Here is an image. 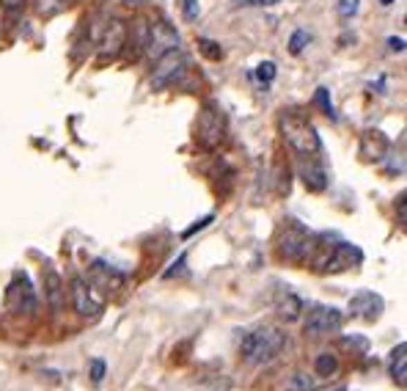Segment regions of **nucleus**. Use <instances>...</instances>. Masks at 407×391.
<instances>
[{"mask_svg": "<svg viewBox=\"0 0 407 391\" xmlns=\"http://www.w3.org/2000/svg\"><path fill=\"white\" fill-rule=\"evenodd\" d=\"M284 347H287V334L275 325H262V328L242 336L239 353L248 367H264V364L275 361Z\"/></svg>", "mask_w": 407, "mask_h": 391, "instance_id": "obj_1", "label": "nucleus"}, {"mask_svg": "<svg viewBox=\"0 0 407 391\" xmlns=\"http://www.w3.org/2000/svg\"><path fill=\"white\" fill-rule=\"evenodd\" d=\"M278 130L284 135V140L303 157H314L319 149H322V140H319V132L311 125V119L300 113L298 108H287L281 111L278 116Z\"/></svg>", "mask_w": 407, "mask_h": 391, "instance_id": "obj_2", "label": "nucleus"}, {"mask_svg": "<svg viewBox=\"0 0 407 391\" xmlns=\"http://www.w3.org/2000/svg\"><path fill=\"white\" fill-rule=\"evenodd\" d=\"M311 246V232L305 229L300 221H284L278 232V254L287 262H303Z\"/></svg>", "mask_w": 407, "mask_h": 391, "instance_id": "obj_3", "label": "nucleus"}, {"mask_svg": "<svg viewBox=\"0 0 407 391\" xmlns=\"http://www.w3.org/2000/svg\"><path fill=\"white\" fill-rule=\"evenodd\" d=\"M185 72H188V58L179 50H168V53H163L157 58V64L152 69V89L163 91L168 86H174Z\"/></svg>", "mask_w": 407, "mask_h": 391, "instance_id": "obj_4", "label": "nucleus"}, {"mask_svg": "<svg viewBox=\"0 0 407 391\" xmlns=\"http://www.w3.org/2000/svg\"><path fill=\"white\" fill-rule=\"evenodd\" d=\"M223 135H226L223 111L217 105H204L201 113H199V122H196V140L206 149H212V146H217L223 140Z\"/></svg>", "mask_w": 407, "mask_h": 391, "instance_id": "obj_5", "label": "nucleus"}, {"mask_svg": "<svg viewBox=\"0 0 407 391\" xmlns=\"http://www.w3.org/2000/svg\"><path fill=\"white\" fill-rule=\"evenodd\" d=\"M177 47H179V33H177V28L171 22H165V19L149 22V36H146V47H143V53L149 58L157 61L163 53L177 50Z\"/></svg>", "mask_w": 407, "mask_h": 391, "instance_id": "obj_6", "label": "nucleus"}, {"mask_svg": "<svg viewBox=\"0 0 407 391\" xmlns=\"http://www.w3.org/2000/svg\"><path fill=\"white\" fill-rule=\"evenodd\" d=\"M36 306H39V303H36V292H33L28 275H25V273L14 275V281H11L8 289H6V309H8L11 314H33Z\"/></svg>", "mask_w": 407, "mask_h": 391, "instance_id": "obj_7", "label": "nucleus"}, {"mask_svg": "<svg viewBox=\"0 0 407 391\" xmlns=\"http://www.w3.org/2000/svg\"><path fill=\"white\" fill-rule=\"evenodd\" d=\"M341 325H344V317L333 306H314L303 322L308 336H327V334L341 331Z\"/></svg>", "mask_w": 407, "mask_h": 391, "instance_id": "obj_8", "label": "nucleus"}, {"mask_svg": "<svg viewBox=\"0 0 407 391\" xmlns=\"http://www.w3.org/2000/svg\"><path fill=\"white\" fill-rule=\"evenodd\" d=\"M69 289H72V303H75V311L78 314H83V317H100L105 300L97 295V289L86 278H72Z\"/></svg>", "mask_w": 407, "mask_h": 391, "instance_id": "obj_9", "label": "nucleus"}, {"mask_svg": "<svg viewBox=\"0 0 407 391\" xmlns=\"http://www.w3.org/2000/svg\"><path fill=\"white\" fill-rule=\"evenodd\" d=\"M127 47V22L124 19H110L100 42V61H116Z\"/></svg>", "mask_w": 407, "mask_h": 391, "instance_id": "obj_10", "label": "nucleus"}, {"mask_svg": "<svg viewBox=\"0 0 407 391\" xmlns=\"http://www.w3.org/2000/svg\"><path fill=\"white\" fill-rule=\"evenodd\" d=\"M363 264V251L352 243H344L338 240L330 251V260L325 264V273H341V270H355Z\"/></svg>", "mask_w": 407, "mask_h": 391, "instance_id": "obj_11", "label": "nucleus"}, {"mask_svg": "<svg viewBox=\"0 0 407 391\" xmlns=\"http://www.w3.org/2000/svg\"><path fill=\"white\" fill-rule=\"evenodd\" d=\"M383 309H386V300H383L377 292L363 289V292H358V295H352V298H350V314H352V317H358V320L374 322V320H380Z\"/></svg>", "mask_w": 407, "mask_h": 391, "instance_id": "obj_12", "label": "nucleus"}, {"mask_svg": "<svg viewBox=\"0 0 407 391\" xmlns=\"http://www.w3.org/2000/svg\"><path fill=\"white\" fill-rule=\"evenodd\" d=\"M89 284H91L94 289H102V292H116V289H121L124 275H121L116 267H110L107 262L97 260L89 267Z\"/></svg>", "mask_w": 407, "mask_h": 391, "instance_id": "obj_13", "label": "nucleus"}, {"mask_svg": "<svg viewBox=\"0 0 407 391\" xmlns=\"http://www.w3.org/2000/svg\"><path fill=\"white\" fill-rule=\"evenodd\" d=\"M388 146H391L388 138H386L380 130H366L363 135H361V157L369 160V163H380V160H386Z\"/></svg>", "mask_w": 407, "mask_h": 391, "instance_id": "obj_14", "label": "nucleus"}, {"mask_svg": "<svg viewBox=\"0 0 407 391\" xmlns=\"http://www.w3.org/2000/svg\"><path fill=\"white\" fill-rule=\"evenodd\" d=\"M42 287H44V298H47V303H50L53 309H61V306H64V298H66V289H64L61 275H58L50 264L42 267Z\"/></svg>", "mask_w": 407, "mask_h": 391, "instance_id": "obj_15", "label": "nucleus"}, {"mask_svg": "<svg viewBox=\"0 0 407 391\" xmlns=\"http://www.w3.org/2000/svg\"><path fill=\"white\" fill-rule=\"evenodd\" d=\"M275 311H278L281 320L295 322V320H300V314H303V300H300L292 289H281V292L275 295Z\"/></svg>", "mask_w": 407, "mask_h": 391, "instance_id": "obj_16", "label": "nucleus"}, {"mask_svg": "<svg viewBox=\"0 0 407 391\" xmlns=\"http://www.w3.org/2000/svg\"><path fill=\"white\" fill-rule=\"evenodd\" d=\"M300 176H303V185L311 193H322V190L327 188V174H325V168H322L316 160H311V157H305V163L300 165Z\"/></svg>", "mask_w": 407, "mask_h": 391, "instance_id": "obj_17", "label": "nucleus"}, {"mask_svg": "<svg viewBox=\"0 0 407 391\" xmlns=\"http://www.w3.org/2000/svg\"><path fill=\"white\" fill-rule=\"evenodd\" d=\"M407 342H399L397 350L391 353V378L394 383H399V389L407 386Z\"/></svg>", "mask_w": 407, "mask_h": 391, "instance_id": "obj_18", "label": "nucleus"}, {"mask_svg": "<svg viewBox=\"0 0 407 391\" xmlns=\"http://www.w3.org/2000/svg\"><path fill=\"white\" fill-rule=\"evenodd\" d=\"M314 370L319 378H333L338 372V358L333 353H319L316 361H314Z\"/></svg>", "mask_w": 407, "mask_h": 391, "instance_id": "obj_19", "label": "nucleus"}, {"mask_svg": "<svg viewBox=\"0 0 407 391\" xmlns=\"http://www.w3.org/2000/svg\"><path fill=\"white\" fill-rule=\"evenodd\" d=\"M69 6V0H33V8H36V14L39 17H55V14H61L64 8Z\"/></svg>", "mask_w": 407, "mask_h": 391, "instance_id": "obj_20", "label": "nucleus"}, {"mask_svg": "<svg viewBox=\"0 0 407 391\" xmlns=\"http://www.w3.org/2000/svg\"><path fill=\"white\" fill-rule=\"evenodd\" d=\"M341 345L358 356H366V350H369V339H363V336H344Z\"/></svg>", "mask_w": 407, "mask_h": 391, "instance_id": "obj_21", "label": "nucleus"}, {"mask_svg": "<svg viewBox=\"0 0 407 391\" xmlns=\"http://www.w3.org/2000/svg\"><path fill=\"white\" fill-rule=\"evenodd\" d=\"M314 102L325 111V116H330V119H336V111H333V102H330V97H327V89H316V94H314Z\"/></svg>", "mask_w": 407, "mask_h": 391, "instance_id": "obj_22", "label": "nucleus"}, {"mask_svg": "<svg viewBox=\"0 0 407 391\" xmlns=\"http://www.w3.org/2000/svg\"><path fill=\"white\" fill-rule=\"evenodd\" d=\"M179 6H182V17L188 19V22H196L199 19V0H179Z\"/></svg>", "mask_w": 407, "mask_h": 391, "instance_id": "obj_23", "label": "nucleus"}, {"mask_svg": "<svg viewBox=\"0 0 407 391\" xmlns=\"http://www.w3.org/2000/svg\"><path fill=\"white\" fill-rule=\"evenodd\" d=\"M256 78H259L262 83H273V78H275V64H273V61H262L259 69H256Z\"/></svg>", "mask_w": 407, "mask_h": 391, "instance_id": "obj_24", "label": "nucleus"}, {"mask_svg": "<svg viewBox=\"0 0 407 391\" xmlns=\"http://www.w3.org/2000/svg\"><path fill=\"white\" fill-rule=\"evenodd\" d=\"M308 42H311V36H308L305 30H295V36H292V42H289V50H292L295 55H300Z\"/></svg>", "mask_w": 407, "mask_h": 391, "instance_id": "obj_25", "label": "nucleus"}, {"mask_svg": "<svg viewBox=\"0 0 407 391\" xmlns=\"http://www.w3.org/2000/svg\"><path fill=\"white\" fill-rule=\"evenodd\" d=\"M199 44H201V53H204V55H209L212 61L223 58V50H220V44H215V42H209V39H199Z\"/></svg>", "mask_w": 407, "mask_h": 391, "instance_id": "obj_26", "label": "nucleus"}, {"mask_svg": "<svg viewBox=\"0 0 407 391\" xmlns=\"http://www.w3.org/2000/svg\"><path fill=\"white\" fill-rule=\"evenodd\" d=\"M105 372H107V367H105L102 358H94V361L89 364V375H91L94 383H102V381H105Z\"/></svg>", "mask_w": 407, "mask_h": 391, "instance_id": "obj_27", "label": "nucleus"}, {"mask_svg": "<svg viewBox=\"0 0 407 391\" xmlns=\"http://www.w3.org/2000/svg\"><path fill=\"white\" fill-rule=\"evenodd\" d=\"M358 3H361V0H341V3H338V17H341V19L355 17V14H358Z\"/></svg>", "mask_w": 407, "mask_h": 391, "instance_id": "obj_28", "label": "nucleus"}, {"mask_svg": "<svg viewBox=\"0 0 407 391\" xmlns=\"http://www.w3.org/2000/svg\"><path fill=\"white\" fill-rule=\"evenodd\" d=\"M185 262H188V257H185V254H182V257H179V260L174 262V264H171V270H168V273H165V278H174V275H177V273H185Z\"/></svg>", "mask_w": 407, "mask_h": 391, "instance_id": "obj_29", "label": "nucleus"}, {"mask_svg": "<svg viewBox=\"0 0 407 391\" xmlns=\"http://www.w3.org/2000/svg\"><path fill=\"white\" fill-rule=\"evenodd\" d=\"M209 224H212V215H206V218H201V221H199L196 226H190V229L185 232V237H190V235H196V232H201V229H206Z\"/></svg>", "mask_w": 407, "mask_h": 391, "instance_id": "obj_30", "label": "nucleus"}, {"mask_svg": "<svg viewBox=\"0 0 407 391\" xmlns=\"http://www.w3.org/2000/svg\"><path fill=\"white\" fill-rule=\"evenodd\" d=\"M28 0H0V6L6 8V11H17V8H22Z\"/></svg>", "mask_w": 407, "mask_h": 391, "instance_id": "obj_31", "label": "nucleus"}, {"mask_svg": "<svg viewBox=\"0 0 407 391\" xmlns=\"http://www.w3.org/2000/svg\"><path fill=\"white\" fill-rule=\"evenodd\" d=\"M388 44H391L394 53H402V50H405V39H397V36H394V39H388Z\"/></svg>", "mask_w": 407, "mask_h": 391, "instance_id": "obj_32", "label": "nucleus"}, {"mask_svg": "<svg viewBox=\"0 0 407 391\" xmlns=\"http://www.w3.org/2000/svg\"><path fill=\"white\" fill-rule=\"evenodd\" d=\"M278 0H239V6H273Z\"/></svg>", "mask_w": 407, "mask_h": 391, "instance_id": "obj_33", "label": "nucleus"}, {"mask_svg": "<svg viewBox=\"0 0 407 391\" xmlns=\"http://www.w3.org/2000/svg\"><path fill=\"white\" fill-rule=\"evenodd\" d=\"M399 224H405V196H399Z\"/></svg>", "mask_w": 407, "mask_h": 391, "instance_id": "obj_34", "label": "nucleus"}, {"mask_svg": "<svg viewBox=\"0 0 407 391\" xmlns=\"http://www.w3.org/2000/svg\"><path fill=\"white\" fill-rule=\"evenodd\" d=\"M316 391H344L341 386H336V389H330V386H325V389H316Z\"/></svg>", "mask_w": 407, "mask_h": 391, "instance_id": "obj_35", "label": "nucleus"}, {"mask_svg": "<svg viewBox=\"0 0 407 391\" xmlns=\"http://www.w3.org/2000/svg\"><path fill=\"white\" fill-rule=\"evenodd\" d=\"M380 3H383V6H391V3H394V0H380Z\"/></svg>", "mask_w": 407, "mask_h": 391, "instance_id": "obj_36", "label": "nucleus"}, {"mask_svg": "<svg viewBox=\"0 0 407 391\" xmlns=\"http://www.w3.org/2000/svg\"><path fill=\"white\" fill-rule=\"evenodd\" d=\"M124 3H129V6H135V0H124Z\"/></svg>", "mask_w": 407, "mask_h": 391, "instance_id": "obj_37", "label": "nucleus"}]
</instances>
